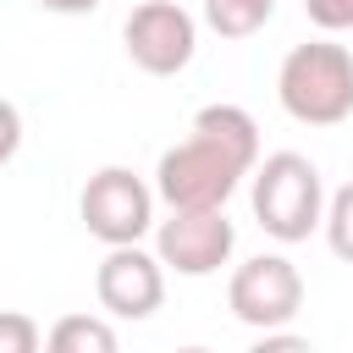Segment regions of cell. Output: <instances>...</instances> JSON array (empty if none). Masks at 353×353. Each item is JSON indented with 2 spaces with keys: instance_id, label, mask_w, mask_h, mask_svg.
I'll return each mask as SVG.
<instances>
[{
  "instance_id": "8992f818",
  "label": "cell",
  "mask_w": 353,
  "mask_h": 353,
  "mask_svg": "<svg viewBox=\"0 0 353 353\" xmlns=\"http://www.w3.org/2000/svg\"><path fill=\"white\" fill-rule=\"evenodd\" d=\"M121 44H127V61L138 72L176 77L199 50V22L176 0H143V6H132L127 28H121Z\"/></svg>"
},
{
  "instance_id": "8fae6325",
  "label": "cell",
  "mask_w": 353,
  "mask_h": 353,
  "mask_svg": "<svg viewBox=\"0 0 353 353\" xmlns=\"http://www.w3.org/2000/svg\"><path fill=\"white\" fill-rule=\"evenodd\" d=\"M320 226H325V243H331V254L353 265V182L331 193V204H325V221H320Z\"/></svg>"
},
{
  "instance_id": "6da1fadb",
  "label": "cell",
  "mask_w": 353,
  "mask_h": 353,
  "mask_svg": "<svg viewBox=\"0 0 353 353\" xmlns=\"http://www.w3.org/2000/svg\"><path fill=\"white\" fill-rule=\"evenodd\" d=\"M259 165V127L243 105H204L193 132L160 154L154 193L171 210H221L232 188Z\"/></svg>"
},
{
  "instance_id": "4fadbf2b",
  "label": "cell",
  "mask_w": 353,
  "mask_h": 353,
  "mask_svg": "<svg viewBox=\"0 0 353 353\" xmlns=\"http://www.w3.org/2000/svg\"><path fill=\"white\" fill-rule=\"evenodd\" d=\"M303 11H309V22L325 28V33L353 28V0H303Z\"/></svg>"
},
{
  "instance_id": "5bb4252c",
  "label": "cell",
  "mask_w": 353,
  "mask_h": 353,
  "mask_svg": "<svg viewBox=\"0 0 353 353\" xmlns=\"http://www.w3.org/2000/svg\"><path fill=\"white\" fill-rule=\"evenodd\" d=\"M17 149H22V116H17L11 99H0V165H6Z\"/></svg>"
},
{
  "instance_id": "7a4b0ae2",
  "label": "cell",
  "mask_w": 353,
  "mask_h": 353,
  "mask_svg": "<svg viewBox=\"0 0 353 353\" xmlns=\"http://www.w3.org/2000/svg\"><path fill=\"white\" fill-rule=\"evenodd\" d=\"M276 99L303 127H336L353 116V55L331 39L292 44L276 72Z\"/></svg>"
},
{
  "instance_id": "9a60e30c",
  "label": "cell",
  "mask_w": 353,
  "mask_h": 353,
  "mask_svg": "<svg viewBox=\"0 0 353 353\" xmlns=\"http://www.w3.org/2000/svg\"><path fill=\"white\" fill-rule=\"evenodd\" d=\"M248 353H314V342L309 336H292V331H265Z\"/></svg>"
},
{
  "instance_id": "5b68a950",
  "label": "cell",
  "mask_w": 353,
  "mask_h": 353,
  "mask_svg": "<svg viewBox=\"0 0 353 353\" xmlns=\"http://www.w3.org/2000/svg\"><path fill=\"white\" fill-rule=\"evenodd\" d=\"M226 303L243 325H259V331H287L292 314L303 309V276L292 259L281 254H259L248 265L232 270L226 281Z\"/></svg>"
},
{
  "instance_id": "ba28073f",
  "label": "cell",
  "mask_w": 353,
  "mask_h": 353,
  "mask_svg": "<svg viewBox=\"0 0 353 353\" xmlns=\"http://www.w3.org/2000/svg\"><path fill=\"white\" fill-rule=\"evenodd\" d=\"M94 292H99V309H110L116 320H149L165 298V265L143 254L138 243L110 248L94 270Z\"/></svg>"
},
{
  "instance_id": "30bf717a",
  "label": "cell",
  "mask_w": 353,
  "mask_h": 353,
  "mask_svg": "<svg viewBox=\"0 0 353 353\" xmlns=\"http://www.w3.org/2000/svg\"><path fill=\"white\" fill-rule=\"evenodd\" d=\"M270 11H276V0H204V22L221 39H254L270 22Z\"/></svg>"
},
{
  "instance_id": "e0dca14e",
  "label": "cell",
  "mask_w": 353,
  "mask_h": 353,
  "mask_svg": "<svg viewBox=\"0 0 353 353\" xmlns=\"http://www.w3.org/2000/svg\"><path fill=\"white\" fill-rule=\"evenodd\" d=\"M176 353H210V347H176Z\"/></svg>"
},
{
  "instance_id": "9c48e42d",
  "label": "cell",
  "mask_w": 353,
  "mask_h": 353,
  "mask_svg": "<svg viewBox=\"0 0 353 353\" xmlns=\"http://www.w3.org/2000/svg\"><path fill=\"white\" fill-rule=\"evenodd\" d=\"M44 353H121V342L99 314H61L44 336Z\"/></svg>"
},
{
  "instance_id": "3957f363",
  "label": "cell",
  "mask_w": 353,
  "mask_h": 353,
  "mask_svg": "<svg viewBox=\"0 0 353 353\" xmlns=\"http://www.w3.org/2000/svg\"><path fill=\"white\" fill-rule=\"evenodd\" d=\"M254 221L276 243H303L325 221V193H320V171L309 154L298 149L265 154V165L254 171Z\"/></svg>"
},
{
  "instance_id": "2e32d148",
  "label": "cell",
  "mask_w": 353,
  "mask_h": 353,
  "mask_svg": "<svg viewBox=\"0 0 353 353\" xmlns=\"http://www.w3.org/2000/svg\"><path fill=\"white\" fill-rule=\"evenodd\" d=\"M33 6H44V11H55V17H83V11H94L99 0H33Z\"/></svg>"
},
{
  "instance_id": "277c9868",
  "label": "cell",
  "mask_w": 353,
  "mask_h": 353,
  "mask_svg": "<svg viewBox=\"0 0 353 353\" xmlns=\"http://www.w3.org/2000/svg\"><path fill=\"white\" fill-rule=\"evenodd\" d=\"M77 210H83V226H88L105 248H132V243L149 232V221H154V193H149L143 176H132L127 165H105V171L88 176Z\"/></svg>"
},
{
  "instance_id": "7c38bea8",
  "label": "cell",
  "mask_w": 353,
  "mask_h": 353,
  "mask_svg": "<svg viewBox=\"0 0 353 353\" xmlns=\"http://www.w3.org/2000/svg\"><path fill=\"white\" fill-rule=\"evenodd\" d=\"M39 325L22 309H0V353H39Z\"/></svg>"
},
{
  "instance_id": "52a82bcc",
  "label": "cell",
  "mask_w": 353,
  "mask_h": 353,
  "mask_svg": "<svg viewBox=\"0 0 353 353\" xmlns=\"http://www.w3.org/2000/svg\"><path fill=\"white\" fill-rule=\"evenodd\" d=\"M232 221L226 210H171V221H160L154 232V259L176 276H215L232 259Z\"/></svg>"
}]
</instances>
